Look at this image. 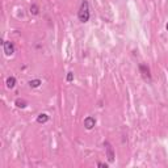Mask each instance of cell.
I'll return each instance as SVG.
<instances>
[{"label": "cell", "instance_id": "6da1fadb", "mask_svg": "<svg viewBox=\"0 0 168 168\" xmlns=\"http://www.w3.org/2000/svg\"><path fill=\"white\" fill-rule=\"evenodd\" d=\"M89 5H88V2L87 0H83L82 2V5L79 8V12H78V17L80 20V23H87L89 20Z\"/></svg>", "mask_w": 168, "mask_h": 168}, {"label": "cell", "instance_id": "7a4b0ae2", "mask_svg": "<svg viewBox=\"0 0 168 168\" xmlns=\"http://www.w3.org/2000/svg\"><path fill=\"white\" fill-rule=\"evenodd\" d=\"M104 147H105V152H107V158L109 163H113L114 162V151H113V147L109 142H104Z\"/></svg>", "mask_w": 168, "mask_h": 168}, {"label": "cell", "instance_id": "3957f363", "mask_svg": "<svg viewBox=\"0 0 168 168\" xmlns=\"http://www.w3.org/2000/svg\"><path fill=\"white\" fill-rule=\"evenodd\" d=\"M3 49H4V53H5V55H12L13 53H15V45L11 42V41H4L3 42Z\"/></svg>", "mask_w": 168, "mask_h": 168}, {"label": "cell", "instance_id": "277c9868", "mask_svg": "<svg viewBox=\"0 0 168 168\" xmlns=\"http://www.w3.org/2000/svg\"><path fill=\"white\" fill-rule=\"evenodd\" d=\"M139 70H141V74H142V76H143V79L144 80H151V75H150V70H148V67L146 64H141L139 66Z\"/></svg>", "mask_w": 168, "mask_h": 168}, {"label": "cell", "instance_id": "5b68a950", "mask_svg": "<svg viewBox=\"0 0 168 168\" xmlns=\"http://www.w3.org/2000/svg\"><path fill=\"white\" fill-rule=\"evenodd\" d=\"M95 125H96V120L93 117H87L86 120H84V126H86V129H88V130L93 129Z\"/></svg>", "mask_w": 168, "mask_h": 168}, {"label": "cell", "instance_id": "8992f818", "mask_svg": "<svg viewBox=\"0 0 168 168\" xmlns=\"http://www.w3.org/2000/svg\"><path fill=\"white\" fill-rule=\"evenodd\" d=\"M49 121V116L47 114H45V113H41L39 116L37 117V122L38 123H45V122H47Z\"/></svg>", "mask_w": 168, "mask_h": 168}, {"label": "cell", "instance_id": "52a82bcc", "mask_svg": "<svg viewBox=\"0 0 168 168\" xmlns=\"http://www.w3.org/2000/svg\"><path fill=\"white\" fill-rule=\"evenodd\" d=\"M5 84H7V87H8V88H11V89H12V88L16 86V79L13 78V76H9V78L7 79Z\"/></svg>", "mask_w": 168, "mask_h": 168}, {"label": "cell", "instance_id": "ba28073f", "mask_svg": "<svg viewBox=\"0 0 168 168\" xmlns=\"http://www.w3.org/2000/svg\"><path fill=\"white\" fill-rule=\"evenodd\" d=\"M39 84H41V80H39V79H34V80H30V82H29V86L32 87V88L39 87Z\"/></svg>", "mask_w": 168, "mask_h": 168}, {"label": "cell", "instance_id": "9c48e42d", "mask_svg": "<svg viewBox=\"0 0 168 168\" xmlns=\"http://www.w3.org/2000/svg\"><path fill=\"white\" fill-rule=\"evenodd\" d=\"M16 107H17V108H25V107H26V101H25V100L17 99V100H16Z\"/></svg>", "mask_w": 168, "mask_h": 168}, {"label": "cell", "instance_id": "30bf717a", "mask_svg": "<svg viewBox=\"0 0 168 168\" xmlns=\"http://www.w3.org/2000/svg\"><path fill=\"white\" fill-rule=\"evenodd\" d=\"M38 5L37 4H32V5H30V13H32V15H38Z\"/></svg>", "mask_w": 168, "mask_h": 168}, {"label": "cell", "instance_id": "8fae6325", "mask_svg": "<svg viewBox=\"0 0 168 168\" xmlns=\"http://www.w3.org/2000/svg\"><path fill=\"white\" fill-rule=\"evenodd\" d=\"M72 79H74V74H72V72H68V75H67V82H72Z\"/></svg>", "mask_w": 168, "mask_h": 168}, {"label": "cell", "instance_id": "7c38bea8", "mask_svg": "<svg viewBox=\"0 0 168 168\" xmlns=\"http://www.w3.org/2000/svg\"><path fill=\"white\" fill-rule=\"evenodd\" d=\"M97 166H99V167H105V168H108V164H105V163H97Z\"/></svg>", "mask_w": 168, "mask_h": 168}, {"label": "cell", "instance_id": "4fadbf2b", "mask_svg": "<svg viewBox=\"0 0 168 168\" xmlns=\"http://www.w3.org/2000/svg\"><path fill=\"white\" fill-rule=\"evenodd\" d=\"M166 28H167V30H168V23H167V25H166Z\"/></svg>", "mask_w": 168, "mask_h": 168}]
</instances>
